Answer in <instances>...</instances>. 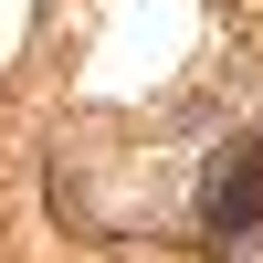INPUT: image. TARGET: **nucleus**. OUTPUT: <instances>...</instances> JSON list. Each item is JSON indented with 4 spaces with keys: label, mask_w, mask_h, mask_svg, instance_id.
Returning <instances> with one entry per match:
<instances>
[{
    "label": "nucleus",
    "mask_w": 263,
    "mask_h": 263,
    "mask_svg": "<svg viewBox=\"0 0 263 263\" xmlns=\"http://www.w3.org/2000/svg\"><path fill=\"white\" fill-rule=\"evenodd\" d=\"M200 221L221 232V242H242V232L263 221V137H242V147H221V158H211V190H200Z\"/></svg>",
    "instance_id": "f257e3e1"
}]
</instances>
